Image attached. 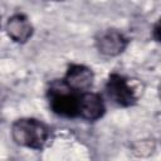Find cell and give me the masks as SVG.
I'll list each match as a JSON object with an SVG mask.
<instances>
[{"instance_id": "obj_9", "label": "cell", "mask_w": 161, "mask_h": 161, "mask_svg": "<svg viewBox=\"0 0 161 161\" xmlns=\"http://www.w3.org/2000/svg\"><path fill=\"white\" fill-rule=\"evenodd\" d=\"M48 1H63V0H48Z\"/></svg>"}, {"instance_id": "obj_7", "label": "cell", "mask_w": 161, "mask_h": 161, "mask_svg": "<svg viewBox=\"0 0 161 161\" xmlns=\"http://www.w3.org/2000/svg\"><path fill=\"white\" fill-rule=\"evenodd\" d=\"M5 31L14 43L25 44L33 36L34 26L25 14L15 13L8 19L5 25Z\"/></svg>"}, {"instance_id": "obj_3", "label": "cell", "mask_w": 161, "mask_h": 161, "mask_svg": "<svg viewBox=\"0 0 161 161\" xmlns=\"http://www.w3.org/2000/svg\"><path fill=\"white\" fill-rule=\"evenodd\" d=\"M107 98L117 107H131L137 103L138 94L131 80L119 73H111L104 84Z\"/></svg>"}, {"instance_id": "obj_8", "label": "cell", "mask_w": 161, "mask_h": 161, "mask_svg": "<svg viewBox=\"0 0 161 161\" xmlns=\"http://www.w3.org/2000/svg\"><path fill=\"white\" fill-rule=\"evenodd\" d=\"M152 38L156 42H160V24H158V21H156L153 28H152Z\"/></svg>"}, {"instance_id": "obj_2", "label": "cell", "mask_w": 161, "mask_h": 161, "mask_svg": "<svg viewBox=\"0 0 161 161\" xmlns=\"http://www.w3.org/2000/svg\"><path fill=\"white\" fill-rule=\"evenodd\" d=\"M80 93L70 89L63 79H53L47 88V99L52 112L59 117L75 118L79 111Z\"/></svg>"}, {"instance_id": "obj_1", "label": "cell", "mask_w": 161, "mask_h": 161, "mask_svg": "<svg viewBox=\"0 0 161 161\" xmlns=\"http://www.w3.org/2000/svg\"><path fill=\"white\" fill-rule=\"evenodd\" d=\"M10 135L18 146L42 151L50 138V128L38 118L21 117L11 123Z\"/></svg>"}, {"instance_id": "obj_5", "label": "cell", "mask_w": 161, "mask_h": 161, "mask_svg": "<svg viewBox=\"0 0 161 161\" xmlns=\"http://www.w3.org/2000/svg\"><path fill=\"white\" fill-rule=\"evenodd\" d=\"M62 79L70 89L78 93H83L86 91H91L94 82V73L89 67L84 64L72 63L68 65Z\"/></svg>"}, {"instance_id": "obj_6", "label": "cell", "mask_w": 161, "mask_h": 161, "mask_svg": "<svg viewBox=\"0 0 161 161\" xmlns=\"http://www.w3.org/2000/svg\"><path fill=\"white\" fill-rule=\"evenodd\" d=\"M106 113L104 99L101 93L86 91L79 97L78 117L87 122H96L101 119Z\"/></svg>"}, {"instance_id": "obj_4", "label": "cell", "mask_w": 161, "mask_h": 161, "mask_svg": "<svg viewBox=\"0 0 161 161\" xmlns=\"http://www.w3.org/2000/svg\"><path fill=\"white\" fill-rule=\"evenodd\" d=\"M130 45V38L116 28L101 30L94 38V47L101 55L118 57Z\"/></svg>"}]
</instances>
